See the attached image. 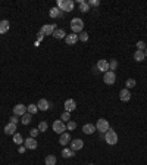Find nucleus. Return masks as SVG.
I'll return each instance as SVG.
<instances>
[{
  "instance_id": "obj_1",
  "label": "nucleus",
  "mask_w": 147,
  "mask_h": 165,
  "mask_svg": "<svg viewBox=\"0 0 147 165\" xmlns=\"http://www.w3.org/2000/svg\"><path fill=\"white\" fill-rule=\"evenodd\" d=\"M71 30H72L74 34L82 33V30H84V21L81 18H74L71 21Z\"/></svg>"
},
{
  "instance_id": "obj_2",
  "label": "nucleus",
  "mask_w": 147,
  "mask_h": 165,
  "mask_svg": "<svg viewBox=\"0 0 147 165\" xmlns=\"http://www.w3.org/2000/svg\"><path fill=\"white\" fill-rule=\"evenodd\" d=\"M104 140H106L107 145L113 146V145H116V143H118V134L112 128H109V131L104 134Z\"/></svg>"
},
{
  "instance_id": "obj_3",
  "label": "nucleus",
  "mask_w": 147,
  "mask_h": 165,
  "mask_svg": "<svg viewBox=\"0 0 147 165\" xmlns=\"http://www.w3.org/2000/svg\"><path fill=\"white\" fill-rule=\"evenodd\" d=\"M109 121L107 119H104V118H100L97 121V124H96V130L97 131H100V133H103V134H106L107 131H109Z\"/></svg>"
},
{
  "instance_id": "obj_4",
  "label": "nucleus",
  "mask_w": 147,
  "mask_h": 165,
  "mask_svg": "<svg viewBox=\"0 0 147 165\" xmlns=\"http://www.w3.org/2000/svg\"><path fill=\"white\" fill-rule=\"evenodd\" d=\"M103 81L106 83V84H107V86L115 84V81H116V74L113 72V71H107V72H104Z\"/></svg>"
},
{
  "instance_id": "obj_5",
  "label": "nucleus",
  "mask_w": 147,
  "mask_h": 165,
  "mask_svg": "<svg viewBox=\"0 0 147 165\" xmlns=\"http://www.w3.org/2000/svg\"><path fill=\"white\" fill-rule=\"evenodd\" d=\"M53 131L55 133H57V134L61 136L62 133H65V130H66V125H65V122L63 121H61V119H57V121H55L53 122Z\"/></svg>"
},
{
  "instance_id": "obj_6",
  "label": "nucleus",
  "mask_w": 147,
  "mask_h": 165,
  "mask_svg": "<svg viewBox=\"0 0 147 165\" xmlns=\"http://www.w3.org/2000/svg\"><path fill=\"white\" fill-rule=\"evenodd\" d=\"M55 30H56V25L55 24L43 25V27H41V30H40V34H41V36H53Z\"/></svg>"
},
{
  "instance_id": "obj_7",
  "label": "nucleus",
  "mask_w": 147,
  "mask_h": 165,
  "mask_svg": "<svg viewBox=\"0 0 147 165\" xmlns=\"http://www.w3.org/2000/svg\"><path fill=\"white\" fill-rule=\"evenodd\" d=\"M96 69H97L99 72H100V71H102V72H107V71H109V62L106 61V59H100V61L97 62Z\"/></svg>"
},
{
  "instance_id": "obj_8",
  "label": "nucleus",
  "mask_w": 147,
  "mask_h": 165,
  "mask_svg": "<svg viewBox=\"0 0 147 165\" xmlns=\"http://www.w3.org/2000/svg\"><path fill=\"white\" fill-rule=\"evenodd\" d=\"M24 146L27 147V149H30V150H34V149H37L38 143H37V140L34 137H28L27 140H24Z\"/></svg>"
},
{
  "instance_id": "obj_9",
  "label": "nucleus",
  "mask_w": 147,
  "mask_h": 165,
  "mask_svg": "<svg viewBox=\"0 0 147 165\" xmlns=\"http://www.w3.org/2000/svg\"><path fill=\"white\" fill-rule=\"evenodd\" d=\"M13 114L16 116H22L24 114H27V106L22 103H18L16 106H13Z\"/></svg>"
},
{
  "instance_id": "obj_10",
  "label": "nucleus",
  "mask_w": 147,
  "mask_h": 165,
  "mask_svg": "<svg viewBox=\"0 0 147 165\" xmlns=\"http://www.w3.org/2000/svg\"><path fill=\"white\" fill-rule=\"evenodd\" d=\"M84 146V141L81 140V139H75V140H71V149H72L74 152H77V150H81Z\"/></svg>"
},
{
  "instance_id": "obj_11",
  "label": "nucleus",
  "mask_w": 147,
  "mask_h": 165,
  "mask_svg": "<svg viewBox=\"0 0 147 165\" xmlns=\"http://www.w3.org/2000/svg\"><path fill=\"white\" fill-rule=\"evenodd\" d=\"M63 106H65V111H66V112H69V114H71L72 111L77 109V103H75V100H74V99H68Z\"/></svg>"
},
{
  "instance_id": "obj_12",
  "label": "nucleus",
  "mask_w": 147,
  "mask_h": 165,
  "mask_svg": "<svg viewBox=\"0 0 147 165\" xmlns=\"http://www.w3.org/2000/svg\"><path fill=\"white\" fill-rule=\"evenodd\" d=\"M59 143L62 146H66L68 143H71V134L69 133H62L61 137H59Z\"/></svg>"
},
{
  "instance_id": "obj_13",
  "label": "nucleus",
  "mask_w": 147,
  "mask_h": 165,
  "mask_svg": "<svg viewBox=\"0 0 147 165\" xmlns=\"http://www.w3.org/2000/svg\"><path fill=\"white\" fill-rule=\"evenodd\" d=\"M119 99L122 100V102H128L129 99H131V92H129L128 89H124L119 92Z\"/></svg>"
},
{
  "instance_id": "obj_14",
  "label": "nucleus",
  "mask_w": 147,
  "mask_h": 165,
  "mask_svg": "<svg viewBox=\"0 0 147 165\" xmlns=\"http://www.w3.org/2000/svg\"><path fill=\"white\" fill-rule=\"evenodd\" d=\"M38 111H49L50 109V103L46 100V99H40L38 100V105H37Z\"/></svg>"
},
{
  "instance_id": "obj_15",
  "label": "nucleus",
  "mask_w": 147,
  "mask_h": 165,
  "mask_svg": "<svg viewBox=\"0 0 147 165\" xmlns=\"http://www.w3.org/2000/svg\"><path fill=\"white\" fill-rule=\"evenodd\" d=\"M15 133H16V125H15V124H12V122H9L6 127H5V134L13 136Z\"/></svg>"
},
{
  "instance_id": "obj_16",
  "label": "nucleus",
  "mask_w": 147,
  "mask_h": 165,
  "mask_svg": "<svg viewBox=\"0 0 147 165\" xmlns=\"http://www.w3.org/2000/svg\"><path fill=\"white\" fill-rule=\"evenodd\" d=\"M96 131V125L94 124H84V127H82V133L84 134H93Z\"/></svg>"
},
{
  "instance_id": "obj_17",
  "label": "nucleus",
  "mask_w": 147,
  "mask_h": 165,
  "mask_svg": "<svg viewBox=\"0 0 147 165\" xmlns=\"http://www.w3.org/2000/svg\"><path fill=\"white\" fill-rule=\"evenodd\" d=\"M65 41H66V44H75L77 41H78V34H66V37H65Z\"/></svg>"
},
{
  "instance_id": "obj_18",
  "label": "nucleus",
  "mask_w": 147,
  "mask_h": 165,
  "mask_svg": "<svg viewBox=\"0 0 147 165\" xmlns=\"http://www.w3.org/2000/svg\"><path fill=\"white\" fill-rule=\"evenodd\" d=\"M77 3L80 5V12L87 13L88 11H90V6H88V2H86V0H78Z\"/></svg>"
},
{
  "instance_id": "obj_19",
  "label": "nucleus",
  "mask_w": 147,
  "mask_h": 165,
  "mask_svg": "<svg viewBox=\"0 0 147 165\" xmlns=\"http://www.w3.org/2000/svg\"><path fill=\"white\" fill-rule=\"evenodd\" d=\"M49 15H50V18H53V19L61 18V16H62V11H61V9H57V7L55 6V7H52V9H50Z\"/></svg>"
},
{
  "instance_id": "obj_20",
  "label": "nucleus",
  "mask_w": 147,
  "mask_h": 165,
  "mask_svg": "<svg viewBox=\"0 0 147 165\" xmlns=\"http://www.w3.org/2000/svg\"><path fill=\"white\" fill-rule=\"evenodd\" d=\"M7 31H9V21L7 19L0 21V34H5Z\"/></svg>"
},
{
  "instance_id": "obj_21",
  "label": "nucleus",
  "mask_w": 147,
  "mask_h": 165,
  "mask_svg": "<svg viewBox=\"0 0 147 165\" xmlns=\"http://www.w3.org/2000/svg\"><path fill=\"white\" fill-rule=\"evenodd\" d=\"M134 59H135L137 62H143L144 59H146V55H144V52H143V50H135Z\"/></svg>"
},
{
  "instance_id": "obj_22",
  "label": "nucleus",
  "mask_w": 147,
  "mask_h": 165,
  "mask_svg": "<svg viewBox=\"0 0 147 165\" xmlns=\"http://www.w3.org/2000/svg\"><path fill=\"white\" fill-rule=\"evenodd\" d=\"M53 37H55V38H57V40H62V38H65V37H66V33H65L63 30L56 28L55 33H53Z\"/></svg>"
},
{
  "instance_id": "obj_23",
  "label": "nucleus",
  "mask_w": 147,
  "mask_h": 165,
  "mask_svg": "<svg viewBox=\"0 0 147 165\" xmlns=\"http://www.w3.org/2000/svg\"><path fill=\"white\" fill-rule=\"evenodd\" d=\"M75 156V153H74L72 149H63L62 150V158H74Z\"/></svg>"
},
{
  "instance_id": "obj_24",
  "label": "nucleus",
  "mask_w": 147,
  "mask_h": 165,
  "mask_svg": "<svg viewBox=\"0 0 147 165\" xmlns=\"http://www.w3.org/2000/svg\"><path fill=\"white\" fill-rule=\"evenodd\" d=\"M74 7H75V3H74L72 0H66V3H65V9H63V12H72Z\"/></svg>"
},
{
  "instance_id": "obj_25",
  "label": "nucleus",
  "mask_w": 147,
  "mask_h": 165,
  "mask_svg": "<svg viewBox=\"0 0 147 165\" xmlns=\"http://www.w3.org/2000/svg\"><path fill=\"white\" fill-rule=\"evenodd\" d=\"M56 156L55 155H47L46 156V159H44V162H46V165H56Z\"/></svg>"
},
{
  "instance_id": "obj_26",
  "label": "nucleus",
  "mask_w": 147,
  "mask_h": 165,
  "mask_svg": "<svg viewBox=\"0 0 147 165\" xmlns=\"http://www.w3.org/2000/svg\"><path fill=\"white\" fill-rule=\"evenodd\" d=\"M31 121H32V115H31V114H24L22 118H21V122H22L24 125H28Z\"/></svg>"
},
{
  "instance_id": "obj_27",
  "label": "nucleus",
  "mask_w": 147,
  "mask_h": 165,
  "mask_svg": "<svg viewBox=\"0 0 147 165\" xmlns=\"http://www.w3.org/2000/svg\"><path fill=\"white\" fill-rule=\"evenodd\" d=\"M37 128H38V131H40V133H46V131H47V128H49V124H47L46 121H41L40 124H38V127H37Z\"/></svg>"
},
{
  "instance_id": "obj_28",
  "label": "nucleus",
  "mask_w": 147,
  "mask_h": 165,
  "mask_svg": "<svg viewBox=\"0 0 147 165\" xmlns=\"http://www.w3.org/2000/svg\"><path fill=\"white\" fill-rule=\"evenodd\" d=\"M13 141H15V145H22V143H24V139H22V136L19 134V133H15V134H13Z\"/></svg>"
},
{
  "instance_id": "obj_29",
  "label": "nucleus",
  "mask_w": 147,
  "mask_h": 165,
  "mask_svg": "<svg viewBox=\"0 0 147 165\" xmlns=\"http://www.w3.org/2000/svg\"><path fill=\"white\" fill-rule=\"evenodd\" d=\"M27 111H28V114H31V115H34L37 111H38V108H37V105H34V103H31V105H28L27 106Z\"/></svg>"
},
{
  "instance_id": "obj_30",
  "label": "nucleus",
  "mask_w": 147,
  "mask_h": 165,
  "mask_svg": "<svg viewBox=\"0 0 147 165\" xmlns=\"http://www.w3.org/2000/svg\"><path fill=\"white\" fill-rule=\"evenodd\" d=\"M135 84H137V81H135L134 78H128L127 81H125V86H127V89H132V87H135Z\"/></svg>"
},
{
  "instance_id": "obj_31",
  "label": "nucleus",
  "mask_w": 147,
  "mask_h": 165,
  "mask_svg": "<svg viewBox=\"0 0 147 165\" xmlns=\"http://www.w3.org/2000/svg\"><path fill=\"white\" fill-rule=\"evenodd\" d=\"M61 121H63V122H69V121H71V114L65 111V112H63V114L61 115Z\"/></svg>"
},
{
  "instance_id": "obj_32",
  "label": "nucleus",
  "mask_w": 147,
  "mask_h": 165,
  "mask_svg": "<svg viewBox=\"0 0 147 165\" xmlns=\"http://www.w3.org/2000/svg\"><path fill=\"white\" fill-rule=\"evenodd\" d=\"M78 40H80V41H82V43H86L87 40H88V34H87L86 31L80 33V34H78Z\"/></svg>"
},
{
  "instance_id": "obj_33",
  "label": "nucleus",
  "mask_w": 147,
  "mask_h": 165,
  "mask_svg": "<svg viewBox=\"0 0 147 165\" xmlns=\"http://www.w3.org/2000/svg\"><path fill=\"white\" fill-rule=\"evenodd\" d=\"M116 68H118V61L116 59H112L109 62V71H115Z\"/></svg>"
},
{
  "instance_id": "obj_34",
  "label": "nucleus",
  "mask_w": 147,
  "mask_h": 165,
  "mask_svg": "<svg viewBox=\"0 0 147 165\" xmlns=\"http://www.w3.org/2000/svg\"><path fill=\"white\" fill-rule=\"evenodd\" d=\"M77 128V122L75 121H69L66 124V130H75Z\"/></svg>"
},
{
  "instance_id": "obj_35",
  "label": "nucleus",
  "mask_w": 147,
  "mask_h": 165,
  "mask_svg": "<svg viewBox=\"0 0 147 165\" xmlns=\"http://www.w3.org/2000/svg\"><path fill=\"white\" fill-rule=\"evenodd\" d=\"M146 47H147V46H146L144 41H138V43H137V50H143V52H144Z\"/></svg>"
},
{
  "instance_id": "obj_36",
  "label": "nucleus",
  "mask_w": 147,
  "mask_h": 165,
  "mask_svg": "<svg viewBox=\"0 0 147 165\" xmlns=\"http://www.w3.org/2000/svg\"><path fill=\"white\" fill-rule=\"evenodd\" d=\"M99 5H100V0H90V2H88V6H96L97 7Z\"/></svg>"
},
{
  "instance_id": "obj_37",
  "label": "nucleus",
  "mask_w": 147,
  "mask_h": 165,
  "mask_svg": "<svg viewBox=\"0 0 147 165\" xmlns=\"http://www.w3.org/2000/svg\"><path fill=\"white\" fill-rule=\"evenodd\" d=\"M30 134H31V137H34V139H36L37 134H38V128H32L30 131Z\"/></svg>"
},
{
  "instance_id": "obj_38",
  "label": "nucleus",
  "mask_w": 147,
  "mask_h": 165,
  "mask_svg": "<svg viewBox=\"0 0 147 165\" xmlns=\"http://www.w3.org/2000/svg\"><path fill=\"white\" fill-rule=\"evenodd\" d=\"M10 122H12V124H15V125H16V124H18L19 122V118L16 115H13L12 118H10Z\"/></svg>"
},
{
  "instance_id": "obj_39",
  "label": "nucleus",
  "mask_w": 147,
  "mask_h": 165,
  "mask_svg": "<svg viewBox=\"0 0 147 165\" xmlns=\"http://www.w3.org/2000/svg\"><path fill=\"white\" fill-rule=\"evenodd\" d=\"M25 150H27V147H25V146H21V147H19V153H24Z\"/></svg>"
},
{
  "instance_id": "obj_40",
  "label": "nucleus",
  "mask_w": 147,
  "mask_h": 165,
  "mask_svg": "<svg viewBox=\"0 0 147 165\" xmlns=\"http://www.w3.org/2000/svg\"><path fill=\"white\" fill-rule=\"evenodd\" d=\"M144 55H146V58H147V47H146V50H144Z\"/></svg>"
},
{
  "instance_id": "obj_41",
  "label": "nucleus",
  "mask_w": 147,
  "mask_h": 165,
  "mask_svg": "<svg viewBox=\"0 0 147 165\" xmlns=\"http://www.w3.org/2000/svg\"><path fill=\"white\" fill-rule=\"evenodd\" d=\"M88 165H93V164H88Z\"/></svg>"
}]
</instances>
